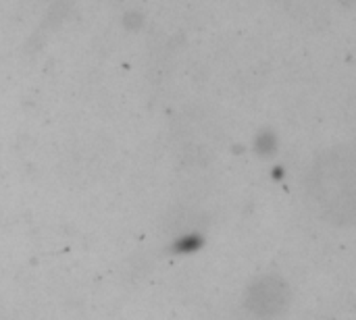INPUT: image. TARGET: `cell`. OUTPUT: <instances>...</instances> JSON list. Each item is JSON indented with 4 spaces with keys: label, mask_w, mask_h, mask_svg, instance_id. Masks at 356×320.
<instances>
[{
    "label": "cell",
    "mask_w": 356,
    "mask_h": 320,
    "mask_svg": "<svg viewBox=\"0 0 356 320\" xmlns=\"http://www.w3.org/2000/svg\"><path fill=\"white\" fill-rule=\"evenodd\" d=\"M288 298L290 292L284 281H280L277 277H265L254 285L250 294V304L259 314H275L286 308Z\"/></svg>",
    "instance_id": "1"
}]
</instances>
